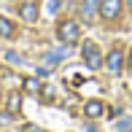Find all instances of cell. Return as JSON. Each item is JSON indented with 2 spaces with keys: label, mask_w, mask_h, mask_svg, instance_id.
<instances>
[{
  "label": "cell",
  "mask_w": 132,
  "mask_h": 132,
  "mask_svg": "<svg viewBox=\"0 0 132 132\" xmlns=\"http://www.w3.org/2000/svg\"><path fill=\"white\" fill-rule=\"evenodd\" d=\"M19 16H22L24 22H35V19H38V5H35L32 0L22 3V8H19Z\"/></svg>",
  "instance_id": "cell-6"
},
{
  "label": "cell",
  "mask_w": 132,
  "mask_h": 132,
  "mask_svg": "<svg viewBox=\"0 0 132 132\" xmlns=\"http://www.w3.org/2000/svg\"><path fill=\"white\" fill-rule=\"evenodd\" d=\"M19 108H22V94L19 92H11L8 100H5V111H8V116H16Z\"/></svg>",
  "instance_id": "cell-7"
},
{
  "label": "cell",
  "mask_w": 132,
  "mask_h": 132,
  "mask_svg": "<svg viewBox=\"0 0 132 132\" xmlns=\"http://www.w3.org/2000/svg\"><path fill=\"white\" fill-rule=\"evenodd\" d=\"M22 132H43V129L35 127V124H22Z\"/></svg>",
  "instance_id": "cell-13"
},
{
  "label": "cell",
  "mask_w": 132,
  "mask_h": 132,
  "mask_svg": "<svg viewBox=\"0 0 132 132\" xmlns=\"http://www.w3.org/2000/svg\"><path fill=\"white\" fill-rule=\"evenodd\" d=\"M24 89H27V92H32V94H38L43 86H40V81H38V78H24Z\"/></svg>",
  "instance_id": "cell-11"
},
{
  "label": "cell",
  "mask_w": 132,
  "mask_h": 132,
  "mask_svg": "<svg viewBox=\"0 0 132 132\" xmlns=\"http://www.w3.org/2000/svg\"><path fill=\"white\" fill-rule=\"evenodd\" d=\"M5 59H11V62H19V65H22V57H19L16 51H8V54H5Z\"/></svg>",
  "instance_id": "cell-14"
},
{
  "label": "cell",
  "mask_w": 132,
  "mask_h": 132,
  "mask_svg": "<svg viewBox=\"0 0 132 132\" xmlns=\"http://www.w3.org/2000/svg\"><path fill=\"white\" fill-rule=\"evenodd\" d=\"M119 132H132V121L129 119H121V121H119Z\"/></svg>",
  "instance_id": "cell-12"
},
{
  "label": "cell",
  "mask_w": 132,
  "mask_h": 132,
  "mask_svg": "<svg viewBox=\"0 0 132 132\" xmlns=\"http://www.w3.org/2000/svg\"><path fill=\"white\" fill-rule=\"evenodd\" d=\"M100 3H103V0H84V3H81V16L86 22H92L94 14L100 11Z\"/></svg>",
  "instance_id": "cell-5"
},
{
  "label": "cell",
  "mask_w": 132,
  "mask_h": 132,
  "mask_svg": "<svg viewBox=\"0 0 132 132\" xmlns=\"http://www.w3.org/2000/svg\"><path fill=\"white\" fill-rule=\"evenodd\" d=\"M11 35H14V22L0 16V38H11Z\"/></svg>",
  "instance_id": "cell-10"
},
{
  "label": "cell",
  "mask_w": 132,
  "mask_h": 132,
  "mask_svg": "<svg viewBox=\"0 0 132 132\" xmlns=\"http://www.w3.org/2000/svg\"><path fill=\"white\" fill-rule=\"evenodd\" d=\"M121 14V0H103L100 3V16L103 19H116Z\"/></svg>",
  "instance_id": "cell-3"
},
{
  "label": "cell",
  "mask_w": 132,
  "mask_h": 132,
  "mask_svg": "<svg viewBox=\"0 0 132 132\" xmlns=\"http://www.w3.org/2000/svg\"><path fill=\"white\" fill-rule=\"evenodd\" d=\"M84 62H86L89 70H97L100 65H103V54H100V49L92 43V40H86V43H84Z\"/></svg>",
  "instance_id": "cell-2"
},
{
  "label": "cell",
  "mask_w": 132,
  "mask_h": 132,
  "mask_svg": "<svg viewBox=\"0 0 132 132\" xmlns=\"http://www.w3.org/2000/svg\"><path fill=\"white\" fill-rule=\"evenodd\" d=\"M121 65H124V54H121V49H113V51L105 57V68L111 70V73H119V70H121Z\"/></svg>",
  "instance_id": "cell-4"
},
{
  "label": "cell",
  "mask_w": 132,
  "mask_h": 132,
  "mask_svg": "<svg viewBox=\"0 0 132 132\" xmlns=\"http://www.w3.org/2000/svg\"><path fill=\"white\" fill-rule=\"evenodd\" d=\"M129 68H132V54H129Z\"/></svg>",
  "instance_id": "cell-17"
},
{
  "label": "cell",
  "mask_w": 132,
  "mask_h": 132,
  "mask_svg": "<svg viewBox=\"0 0 132 132\" xmlns=\"http://www.w3.org/2000/svg\"><path fill=\"white\" fill-rule=\"evenodd\" d=\"M40 92H43V97H46V100H51V97H54V86H43Z\"/></svg>",
  "instance_id": "cell-15"
},
{
  "label": "cell",
  "mask_w": 132,
  "mask_h": 132,
  "mask_svg": "<svg viewBox=\"0 0 132 132\" xmlns=\"http://www.w3.org/2000/svg\"><path fill=\"white\" fill-rule=\"evenodd\" d=\"M57 35H59V40H62V43H78V38H81V27H78V22L65 19V22H59Z\"/></svg>",
  "instance_id": "cell-1"
},
{
  "label": "cell",
  "mask_w": 132,
  "mask_h": 132,
  "mask_svg": "<svg viewBox=\"0 0 132 132\" xmlns=\"http://www.w3.org/2000/svg\"><path fill=\"white\" fill-rule=\"evenodd\" d=\"M129 11H132V0H129Z\"/></svg>",
  "instance_id": "cell-18"
},
{
  "label": "cell",
  "mask_w": 132,
  "mask_h": 132,
  "mask_svg": "<svg viewBox=\"0 0 132 132\" xmlns=\"http://www.w3.org/2000/svg\"><path fill=\"white\" fill-rule=\"evenodd\" d=\"M84 113H86L89 119H97V116H103V113H105V105L100 103V100H89V103L84 105Z\"/></svg>",
  "instance_id": "cell-8"
},
{
  "label": "cell",
  "mask_w": 132,
  "mask_h": 132,
  "mask_svg": "<svg viewBox=\"0 0 132 132\" xmlns=\"http://www.w3.org/2000/svg\"><path fill=\"white\" fill-rule=\"evenodd\" d=\"M65 57H68V49H54V51L46 54V65H49V68H54V65H57L59 59H65Z\"/></svg>",
  "instance_id": "cell-9"
},
{
  "label": "cell",
  "mask_w": 132,
  "mask_h": 132,
  "mask_svg": "<svg viewBox=\"0 0 132 132\" xmlns=\"http://www.w3.org/2000/svg\"><path fill=\"white\" fill-rule=\"evenodd\" d=\"M57 8H59V0H49V11L51 14H57Z\"/></svg>",
  "instance_id": "cell-16"
}]
</instances>
